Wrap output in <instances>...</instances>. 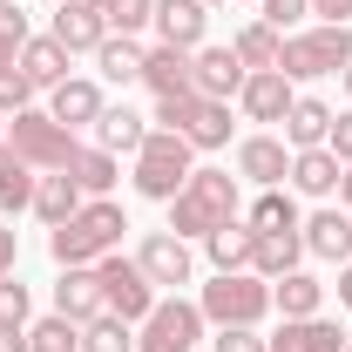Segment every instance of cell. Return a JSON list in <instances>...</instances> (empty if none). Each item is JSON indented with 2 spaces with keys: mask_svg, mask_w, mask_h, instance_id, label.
Segmentation results:
<instances>
[{
  "mask_svg": "<svg viewBox=\"0 0 352 352\" xmlns=\"http://www.w3.org/2000/svg\"><path fill=\"white\" fill-rule=\"evenodd\" d=\"M122 230H129L122 204H109V197H88V204H82L68 223H54L47 251H54V264H95V258H109V251H122Z\"/></svg>",
  "mask_w": 352,
  "mask_h": 352,
  "instance_id": "cell-1",
  "label": "cell"
},
{
  "mask_svg": "<svg viewBox=\"0 0 352 352\" xmlns=\"http://www.w3.org/2000/svg\"><path fill=\"white\" fill-rule=\"evenodd\" d=\"M237 217V176L230 170H190V183L170 197V230L176 237H210Z\"/></svg>",
  "mask_w": 352,
  "mask_h": 352,
  "instance_id": "cell-2",
  "label": "cell"
},
{
  "mask_svg": "<svg viewBox=\"0 0 352 352\" xmlns=\"http://www.w3.org/2000/svg\"><path fill=\"white\" fill-rule=\"evenodd\" d=\"M156 129H176L190 149H223L230 142V102H210V95H163L156 102Z\"/></svg>",
  "mask_w": 352,
  "mask_h": 352,
  "instance_id": "cell-3",
  "label": "cell"
},
{
  "mask_svg": "<svg viewBox=\"0 0 352 352\" xmlns=\"http://www.w3.org/2000/svg\"><path fill=\"white\" fill-rule=\"evenodd\" d=\"M190 170H197V163H190V142L176 129H149L142 135V149H135V190H142V197L170 204L176 190L190 183Z\"/></svg>",
  "mask_w": 352,
  "mask_h": 352,
  "instance_id": "cell-4",
  "label": "cell"
},
{
  "mask_svg": "<svg viewBox=\"0 0 352 352\" xmlns=\"http://www.w3.org/2000/svg\"><path fill=\"white\" fill-rule=\"evenodd\" d=\"M346 61H352V28H305V34H285V47H278V68L292 82L346 75Z\"/></svg>",
  "mask_w": 352,
  "mask_h": 352,
  "instance_id": "cell-5",
  "label": "cell"
},
{
  "mask_svg": "<svg viewBox=\"0 0 352 352\" xmlns=\"http://www.w3.org/2000/svg\"><path fill=\"white\" fill-rule=\"evenodd\" d=\"M197 311H204L210 325H258L264 311H271V285H264L258 271H217V278L204 285Z\"/></svg>",
  "mask_w": 352,
  "mask_h": 352,
  "instance_id": "cell-6",
  "label": "cell"
},
{
  "mask_svg": "<svg viewBox=\"0 0 352 352\" xmlns=\"http://www.w3.org/2000/svg\"><path fill=\"white\" fill-rule=\"evenodd\" d=\"M7 142L34 163V170H68L75 163V129H61L54 116H41V109H21V116H7Z\"/></svg>",
  "mask_w": 352,
  "mask_h": 352,
  "instance_id": "cell-7",
  "label": "cell"
},
{
  "mask_svg": "<svg viewBox=\"0 0 352 352\" xmlns=\"http://www.w3.org/2000/svg\"><path fill=\"white\" fill-rule=\"evenodd\" d=\"M95 278H102V311H116V318H129L142 325L149 305H156V285H149V271L122 251H109V258H95Z\"/></svg>",
  "mask_w": 352,
  "mask_h": 352,
  "instance_id": "cell-8",
  "label": "cell"
},
{
  "mask_svg": "<svg viewBox=\"0 0 352 352\" xmlns=\"http://www.w3.org/2000/svg\"><path fill=\"white\" fill-rule=\"evenodd\" d=\"M197 339H204V311L190 298H156L135 332V352H197Z\"/></svg>",
  "mask_w": 352,
  "mask_h": 352,
  "instance_id": "cell-9",
  "label": "cell"
},
{
  "mask_svg": "<svg viewBox=\"0 0 352 352\" xmlns=\"http://www.w3.org/2000/svg\"><path fill=\"white\" fill-rule=\"evenodd\" d=\"M135 264L149 271L156 292H163V285H170V292H176V285H190V271H197V264H190V244H183L176 230H149L142 251H135Z\"/></svg>",
  "mask_w": 352,
  "mask_h": 352,
  "instance_id": "cell-10",
  "label": "cell"
},
{
  "mask_svg": "<svg viewBox=\"0 0 352 352\" xmlns=\"http://www.w3.org/2000/svg\"><path fill=\"white\" fill-rule=\"evenodd\" d=\"M244 61H237V47H197L190 54V82H197V95H210V102H230L237 88H244Z\"/></svg>",
  "mask_w": 352,
  "mask_h": 352,
  "instance_id": "cell-11",
  "label": "cell"
},
{
  "mask_svg": "<svg viewBox=\"0 0 352 352\" xmlns=\"http://www.w3.org/2000/svg\"><path fill=\"white\" fill-rule=\"evenodd\" d=\"M237 102H244V116H251V122H285L298 95H292V75H285V68H258V75H244Z\"/></svg>",
  "mask_w": 352,
  "mask_h": 352,
  "instance_id": "cell-12",
  "label": "cell"
},
{
  "mask_svg": "<svg viewBox=\"0 0 352 352\" xmlns=\"http://www.w3.org/2000/svg\"><path fill=\"white\" fill-rule=\"evenodd\" d=\"M54 41L68 47V54L102 47V41H109V14H102L95 0H61V7H54Z\"/></svg>",
  "mask_w": 352,
  "mask_h": 352,
  "instance_id": "cell-13",
  "label": "cell"
},
{
  "mask_svg": "<svg viewBox=\"0 0 352 352\" xmlns=\"http://www.w3.org/2000/svg\"><path fill=\"white\" fill-rule=\"evenodd\" d=\"M204 28H210V7L204 0H156V34H163V47L197 54L204 47Z\"/></svg>",
  "mask_w": 352,
  "mask_h": 352,
  "instance_id": "cell-14",
  "label": "cell"
},
{
  "mask_svg": "<svg viewBox=\"0 0 352 352\" xmlns=\"http://www.w3.org/2000/svg\"><path fill=\"white\" fill-rule=\"evenodd\" d=\"M237 176L278 190V183L292 176V142H278V135H244V142H237Z\"/></svg>",
  "mask_w": 352,
  "mask_h": 352,
  "instance_id": "cell-15",
  "label": "cell"
},
{
  "mask_svg": "<svg viewBox=\"0 0 352 352\" xmlns=\"http://www.w3.org/2000/svg\"><path fill=\"white\" fill-rule=\"evenodd\" d=\"M54 311L61 318H102V278H95V264H61V285H54Z\"/></svg>",
  "mask_w": 352,
  "mask_h": 352,
  "instance_id": "cell-16",
  "label": "cell"
},
{
  "mask_svg": "<svg viewBox=\"0 0 352 352\" xmlns=\"http://www.w3.org/2000/svg\"><path fill=\"white\" fill-rule=\"evenodd\" d=\"M298 237H305L311 258L346 264V258H352V210H311V217L298 223Z\"/></svg>",
  "mask_w": 352,
  "mask_h": 352,
  "instance_id": "cell-17",
  "label": "cell"
},
{
  "mask_svg": "<svg viewBox=\"0 0 352 352\" xmlns=\"http://www.w3.org/2000/svg\"><path fill=\"white\" fill-rule=\"evenodd\" d=\"M271 352H346V332L332 318H285L278 339H264Z\"/></svg>",
  "mask_w": 352,
  "mask_h": 352,
  "instance_id": "cell-18",
  "label": "cell"
},
{
  "mask_svg": "<svg viewBox=\"0 0 352 352\" xmlns=\"http://www.w3.org/2000/svg\"><path fill=\"white\" fill-rule=\"evenodd\" d=\"M142 88H156V102H163V95H190V54H183V47H149V54H142Z\"/></svg>",
  "mask_w": 352,
  "mask_h": 352,
  "instance_id": "cell-19",
  "label": "cell"
},
{
  "mask_svg": "<svg viewBox=\"0 0 352 352\" xmlns=\"http://www.w3.org/2000/svg\"><path fill=\"white\" fill-rule=\"evenodd\" d=\"M21 75L34 88H61L68 82V47L54 41V34H28V47H21Z\"/></svg>",
  "mask_w": 352,
  "mask_h": 352,
  "instance_id": "cell-20",
  "label": "cell"
},
{
  "mask_svg": "<svg viewBox=\"0 0 352 352\" xmlns=\"http://www.w3.org/2000/svg\"><path fill=\"white\" fill-rule=\"evenodd\" d=\"M271 305L285 311V318H318L325 285H318L311 271H285V278H271Z\"/></svg>",
  "mask_w": 352,
  "mask_h": 352,
  "instance_id": "cell-21",
  "label": "cell"
},
{
  "mask_svg": "<svg viewBox=\"0 0 352 352\" xmlns=\"http://www.w3.org/2000/svg\"><path fill=\"white\" fill-rule=\"evenodd\" d=\"M325 135H332V109L318 95H298L292 116H285V142L292 149H325Z\"/></svg>",
  "mask_w": 352,
  "mask_h": 352,
  "instance_id": "cell-22",
  "label": "cell"
},
{
  "mask_svg": "<svg viewBox=\"0 0 352 352\" xmlns=\"http://www.w3.org/2000/svg\"><path fill=\"white\" fill-rule=\"evenodd\" d=\"M339 176H346V163H339L332 149H292V183H298L305 197H332Z\"/></svg>",
  "mask_w": 352,
  "mask_h": 352,
  "instance_id": "cell-23",
  "label": "cell"
},
{
  "mask_svg": "<svg viewBox=\"0 0 352 352\" xmlns=\"http://www.w3.org/2000/svg\"><path fill=\"white\" fill-rule=\"evenodd\" d=\"M34 163L14 149V142H0V210H34Z\"/></svg>",
  "mask_w": 352,
  "mask_h": 352,
  "instance_id": "cell-24",
  "label": "cell"
},
{
  "mask_svg": "<svg viewBox=\"0 0 352 352\" xmlns=\"http://www.w3.org/2000/svg\"><path fill=\"white\" fill-rule=\"evenodd\" d=\"M298 258H305V237L298 230H278V237H258L251 244V271H258L264 285L285 278V271H298Z\"/></svg>",
  "mask_w": 352,
  "mask_h": 352,
  "instance_id": "cell-25",
  "label": "cell"
},
{
  "mask_svg": "<svg viewBox=\"0 0 352 352\" xmlns=\"http://www.w3.org/2000/svg\"><path fill=\"white\" fill-rule=\"evenodd\" d=\"M82 204H88V197L68 183V170H54V176H41V183H34V217H41L47 230H54V223H68Z\"/></svg>",
  "mask_w": 352,
  "mask_h": 352,
  "instance_id": "cell-26",
  "label": "cell"
},
{
  "mask_svg": "<svg viewBox=\"0 0 352 352\" xmlns=\"http://www.w3.org/2000/svg\"><path fill=\"white\" fill-rule=\"evenodd\" d=\"M142 116H135V109H122V102H116V109H102V116H95V149H109V156H122V149H142Z\"/></svg>",
  "mask_w": 352,
  "mask_h": 352,
  "instance_id": "cell-27",
  "label": "cell"
},
{
  "mask_svg": "<svg viewBox=\"0 0 352 352\" xmlns=\"http://www.w3.org/2000/svg\"><path fill=\"white\" fill-rule=\"evenodd\" d=\"M102 109H109V102H102V88H95V82H61V88H54V109H47V116H54L61 129H82V122H95Z\"/></svg>",
  "mask_w": 352,
  "mask_h": 352,
  "instance_id": "cell-28",
  "label": "cell"
},
{
  "mask_svg": "<svg viewBox=\"0 0 352 352\" xmlns=\"http://www.w3.org/2000/svg\"><path fill=\"white\" fill-rule=\"evenodd\" d=\"M204 244H210V264H217V271H251V244H258V230L230 217L223 230H210Z\"/></svg>",
  "mask_w": 352,
  "mask_h": 352,
  "instance_id": "cell-29",
  "label": "cell"
},
{
  "mask_svg": "<svg viewBox=\"0 0 352 352\" xmlns=\"http://www.w3.org/2000/svg\"><path fill=\"white\" fill-rule=\"evenodd\" d=\"M68 183H75L82 197H109V190H116V156H109V149H75Z\"/></svg>",
  "mask_w": 352,
  "mask_h": 352,
  "instance_id": "cell-30",
  "label": "cell"
},
{
  "mask_svg": "<svg viewBox=\"0 0 352 352\" xmlns=\"http://www.w3.org/2000/svg\"><path fill=\"white\" fill-rule=\"evenodd\" d=\"M95 61H102V75L109 82H142V47H135V34H109V41L95 47Z\"/></svg>",
  "mask_w": 352,
  "mask_h": 352,
  "instance_id": "cell-31",
  "label": "cell"
},
{
  "mask_svg": "<svg viewBox=\"0 0 352 352\" xmlns=\"http://www.w3.org/2000/svg\"><path fill=\"white\" fill-rule=\"evenodd\" d=\"M237 61H244V68H251V75H258V68H278V47H285V34H278V28H264V21H251V28H237Z\"/></svg>",
  "mask_w": 352,
  "mask_h": 352,
  "instance_id": "cell-32",
  "label": "cell"
},
{
  "mask_svg": "<svg viewBox=\"0 0 352 352\" xmlns=\"http://www.w3.org/2000/svg\"><path fill=\"white\" fill-rule=\"evenodd\" d=\"M251 230H258V237H278V230H298V204H292V197H285V190H264L258 204H251Z\"/></svg>",
  "mask_w": 352,
  "mask_h": 352,
  "instance_id": "cell-33",
  "label": "cell"
},
{
  "mask_svg": "<svg viewBox=\"0 0 352 352\" xmlns=\"http://www.w3.org/2000/svg\"><path fill=\"white\" fill-rule=\"evenodd\" d=\"M82 352H135V332H129V318H116V311L88 318V325H82Z\"/></svg>",
  "mask_w": 352,
  "mask_h": 352,
  "instance_id": "cell-34",
  "label": "cell"
},
{
  "mask_svg": "<svg viewBox=\"0 0 352 352\" xmlns=\"http://www.w3.org/2000/svg\"><path fill=\"white\" fill-rule=\"evenodd\" d=\"M28 352H82V325L75 318H41V325H28Z\"/></svg>",
  "mask_w": 352,
  "mask_h": 352,
  "instance_id": "cell-35",
  "label": "cell"
},
{
  "mask_svg": "<svg viewBox=\"0 0 352 352\" xmlns=\"http://www.w3.org/2000/svg\"><path fill=\"white\" fill-rule=\"evenodd\" d=\"M102 14H109V28L135 34V28H149V21H156V0H109Z\"/></svg>",
  "mask_w": 352,
  "mask_h": 352,
  "instance_id": "cell-36",
  "label": "cell"
},
{
  "mask_svg": "<svg viewBox=\"0 0 352 352\" xmlns=\"http://www.w3.org/2000/svg\"><path fill=\"white\" fill-rule=\"evenodd\" d=\"M258 7H264L258 21H264V28H278V34H285V28H298V21L311 14V0H258Z\"/></svg>",
  "mask_w": 352,
  "mask_h": 352,
  "instance_id": "cell-37",
  "label": "cell"
},
{
  "mask_svg": "<svg viewBox=\"0 0 352 352\" xmlns=\"http://www.w3.org/2000/svg\"><path fill=\"white\" fill-rule=\"evenodd\" d=\"M28 102H34V82H28L21 68H7V75H0V116H21Z\"/></svg>",
  "mask_w": 352,
  "mask_h": 352,
  "instance_id": "cell-38",
  "label": "cell"
},
{
  "mask_svg": "<svg viewBox=\"0 0 352 352\" xmlns=\"http://www.w3.org/2000/svg\"><path fill=\"white\" fill-rule=\"evenodd\" d=\"M217 352H271L258 339V325H217Z\"/></svg>",
  "mask_w": 352,
  "mask_h": 352,
  "instance_id": "cell-39",
  "label": "cell"
},
{
  "mask_svg": "<svg viewBox=\"0 0 352 352\" xmlns=\"http://www.w3.org/2000/svg\"><path fill=\"white\" fill-rule=\"evenodd\" d=\"M0 325H28V285L0 278Z\"/></svg>",
  "mask_w": 352,
  "mask_h": 352,
  "instance_id": "cell-40",
  "label": "cell"
},
{
  "mask_svg": "<svg viewBox=\"0 0 352 352\" xmlns=\"http://www.w3.org/2000/svg\"><path fill=\"white\" fill-rule=\"evenodd\" d=\"M325 149H332L339 163H352V109H346V116H332V135H325Z\"/></svg>",
  "mask_w": 352,
  "mask_h": 352,
  "instance_id": "cell-41",
  "label": "cell"
},
{
  "mask_svg": "<svg viewBox=\"0 0 352 352\" xmlns=\"http://www.w3.org/2000/svg\"><path fill=\"white\" fill-rule=\"evenodd\" d=\"M311 14H325V28H346V21H352V0H311Z\"/></svg>",
  "mask_w": 352,
  "mask_h": 352,
  "instance_id": "cell-42",
  "label": "cell"
},
{
  "mask_svg": "<svg viewBox=\"0 0 352 352\" xmlns=\"http://www.w3.org/2000/svg\"><path fill=\"white\" fill-rule=\"evenodd\" d=\"M14 258H21V237L0 223V278H14Z\"/></svg>",
  "mask_w": 352,
  "mask_h": 352,
  "instance_id": "cell-43",
  "label": "cell"
},
{
  "mask_svg": "<svg viewBox=\"0 0 352 352\" xmlns=\"http://www.w3.org/2000/svg\"><path fill=\"white\" fill-rule=\"evenodd\" d=\"M0 352H28V325H0Z\"/></svg>",
  "mask_w": 352,
  "mask_h": 352,
  "instance_id": "cell-44",
  "label": "cell"
},
{
  "mask_svg": "<svg viewBox=\"0 0 352 352\" xmlns=\"http://www.w3.org/2000/svg\"><path fill=\"white\" fill-rule=\"evenodd\" d=\"M21 47H28V41H14V34H0V75H7V68H21Z\"/></svg>",
  "mask_w": 352,
  "mask_h": 352,
  "instance_id": "cell-45",
  "label": "cell"
},
{
  "mask_svg": "<svg viewBox=\"0 0 352 352\" xmlns=\"http://www.w3.org/2000/svg\"><path fill=\"white\" fill-rule=\"evenodd\" d=\"M339 305H346V311H352V258H346V264H339Z\"/></svg>",
  "mask_w": 352,
  "mask_h": 352,
  "instance_id": "cell-46",
  "label": "cell"
},
{
  "mask_svg": "<svg viewBox=\"0 0 352 352\" xmlns=\"http://www.w3.org/2000/svg\"><path fill=\"white\" fill-rule=\"evenodd\" d=\"M339 197H346V210H352V163H346V176H339Z\"/></svg>",
  "mask_w": 352,
  "mask_h": 352,
  "instance_id": "cell-47",
  "label": "cell"
},
{
  "mask_svg": "<svg viewBox=\"0 0 352 352\" xmlns=\"http://www.w3.org/2000/svg\"><path fill=\"white\" fill-rule=\"evenodd\" d=\"M0 142H7V116H0Z\"/></svg>",
  "mask_w": 352,
  "mask_h": 352,
  "instance_id": "cell-48",
  "label": "cell"
},
{
  "mask_svg": "<svg viewBox=\"0 0 352 352\" xmlns=\"http://www.w3.org/2000/svg\"><path fill=\"white\" fill-rule=\"evenodd\" d=\"M346 88H352V61H346Z\"/></svg>",
  "mask_w": 352,
  "mask_h": 352,
  "instance_id": "cell-49",
  "label": "cell"
},
{
  "mask_svg": "<svg viewBox=\"0 0 352 352\" xmlns=\"http://www.w3.org/2000/svg\"><path fill=\"white\" fill-rule=\"evenodd\" d=\"M204 7H223V0H204Z\"/></svg>",
  "mask_w": 352,
  "mask_h": 352,
  "instance_id": "cell-50",
  "label": "cell"
},
{
  "mask_svg": "<svg viewBox=\"0 0 352 352\" xmlns=\"http://www.w3.org/2000/svg\"><path fill=\"white\" fill-rule=\"evenodd\" d=\"M95 7H109V0H95Z\"/></svg>",
  "mask_w": 352,
  "mask_h": 352,
  "instance_id": "cell-51",
  "label": "cell"
},
{
  "mask_svg": "<svg viewBox=\"0 0 352 352\" xmlns=\"http://www.w3.org/2000/svg\"><path fill=\"white\" fill-rule=\"evenodd\" d=\"M346 352H352V339H346Z\"/></svg>",
  "mask_w": 352,
  "mask_h": 352,
  "instance_id": "cell-52",
  "label": "cell"
}]
</instances>
